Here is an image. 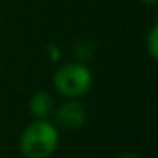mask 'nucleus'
I'll use <instances>...</instances> for the list:
<instances>
[{
	"label": "nucleus",
	"mask_w": 158,
	"mask_h": 158,
	"mask_svg": "<svg viewBox=\"0 0 158 158\" xmlns=\"http://www.w3.org/2000/svg\"><path fill=\"white\" fill-rule=\"evenodd\" d=\"M60 143V133L48 119H34L19 138V150L26 158H49Z\"/></svg>",
	"instance_id": "f257e3e1"
},
{
	"label": "nucleus",
	"mask_w": 158,
	"mask_h": 158,
	"mask_svg": "<svg viewBox=\"0 0 158 158\" xmlns=\"http://www.w3.org/2000/svg\"><path fill=\"white\" fill-rule=\"evenodd\" d=\"M55 87L61 95L77 99L92 89V72L82 63H66L60 66L55 73Z\"/></svg>",
	"instance_id": "f03ea898"
},
{
	"label": "nucleus",
	"mask_w": 158,
	"mask_h": 158,
	"mask_svg": "<svg viewBox=\"0 0 158 158\" xmlns=\"http://www.w3.org/2000/svg\"><path fill=\"white\" fill-rule=\"evenodd\" d=\"M89 119L85 106L78 100H68L61 104L56 110V123L58 126L66 127V129H78Z\"/></svg>",
	"instance_id": "7ed1b4c3"
},
{
	"label": "nucleus",
	"mask_w": 158,
	"mask_h": 158,
	"mask_svg": "<svg viewBox=\"0 0 158 158\" xmlns=\"http://www.w3.org/2000/svg\"><path fill=\"white\" fill-rule=\"evenodd\" d=\"M53 107H55L53 97L44 90L36 92L29 100V110L34 119H48V116L53 112Z\"/></svg>",
	"instance_id": "20e7f679"
},
{
	"label": "nucleus",
	"mask_w": 158,
	"mask_h": 158,
	"mask_svg": "<svg viewBox=\"0 0 158 158\" xmlns=\"http://www.w3.org/2000/svg\"><path fill=\"white\" fill-rule=\"evenodd\" d=\"M146 49L151 58L156 60V56H158V26L156 24L150 29V34L146 38Z\"/></svg>",
	"instance_id": "39448f33"
},
{
	"label": "nucleus",
	"mask_w": 158,
	"mask_h": 158,
	"mask_svg": "<svg viewBox=\"0 0 158 158\" xmlns=\"http://www.w3.org/2000/svg\"><path fill=\"white\" fill-rule=\"evenodd\" d=\"M116 158H141V156L136 153H123V155H117Z\"/></svg>",
	"instance_id": "423d86ee"
},
{
	"label": "nucleus",
	"mask_w": 158,
	"mask_h": 158,
	"mask_svg": "<svg viewBox=\"0 0 158 158\" xmlns=\"http://www.w3.org/2000/svg\"><path fill=\"white\" fill-rule=\"evenodd\" d=\"M141 2H143V4H148V5H155L158 0H141Z\"/></svg>",
	"instance_id": "0eeeda50"
}]
</instances>
